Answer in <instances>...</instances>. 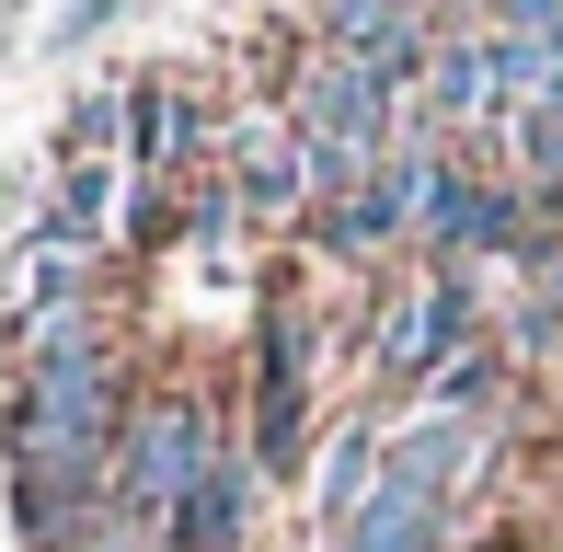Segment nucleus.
Returning a JSON list of instances; mask_svg holds the SVG:
<instances>
[{
  "instance_id": "ddd939ff",
  "label": "nucleus",
  "mask_w": 563,
  "mask_h": 552,
  "mask_svg": "<svg viewBox=\"0 0 563 552\" xmlns=\"http://www.w3.org/2000/svg\"><path fill=\"white\" fill-rule=\"evenodd\" d=\"M495 380H506L495 357H460V368H438V404H449V415H483V404H495Z\"/></svg>"
},
{
  "instance_id": "6e6552de",
  "label": "nucleus",
  "mask_w": 563,
  "mask_h": 552,
  "mask_svg": "<svg viewBox=\"0 0 563 552\" xmlns=\"http://www.w3.org/2000/svg\"><path fill=\"white\" fill-rule=\"evenodd\" d=\"M472 449H483V415H426L415 438H391V472H379V484H402V495H449L460 472H472Z\"/></svg>"
},
{
  "instance_id": "7ed1b4c3",
  "label": "nucleus",
  "mask_w": 563,
  "mask_h": 552,
  "mask_svg": "<svg viewBox=\"0 0 563 552\" xmlns=\"http://www.w3.org/2000/svg\"><path fill=\"white\" fill-rule=\"evenodd\" d=\"M426 242H438V265H472V254H541L529 242V196L518 185H483V173H438V196H426Z\"/></svg>"
},
{
  "instance_id": "423d86ee",
  "label": "nucleus",
  "mask_w": 563,
  "mask_h": 552,
  "mask_svg": "<svg viewBox=\"0 0 563 552\" xmlns=\"http://www.w3.org/2000/svg\"><path fill=\"white\" fill-rule=\"evenodd\" d=\"M379 472H391V449H379V426L356 415L345 438L322 449V484H311V518H322V530H334V541L356 530V518H368V495H379Z\"/></svg>"
},
{
  "instance_id": "9d476101",
  "label": "nucleus",
  "mask_w": 563,
  "mask_h": 552,
  "mask_svg": "<svg viewBox=\"0 0 563 552\" xmlns=\"http://www.w3.org/2000/svg\"><path fill=\"white\" fill-rule=\"evenodd\" d=\"M506 150H518V173L541 185V208H563V92H541V104L506 115Z\"/></svg>"
},
{
  "instance_id": "0eeeda50",
  "label": "nucleus",
  "mask_w": 563,
  "mask_h": 552,
  "mask_svg": "<svg viewBox=\"0 0 563 552\" xmlns=\"http://www.w3.org/2000/svg\"><path fill=\"white\" fill-rule=\"evenodd\" d=\"M242 530H253V461H219L185 495V518L162 530V552H242Z\"/></svg>"
},
{
  "instance_id": "20e7f679",
  "label": "nucleus",
  "mask_w": 563,
  "mask_h": 552,
  "mask_svg": "<svg viewBox=\"0 0 563 552\" xmlns=\"http://www.w3.org/2000/svg\"><path fill=\"white\" fill-rule=\"evenodd\" d=\"M379 357H391L402 380H415V368H426V380H438V368L483 357V288H472V276H460V265H438V276H426V288H415V299H402V334L379 345Z\"/></svg>"
},
{
  "instance_id": "9b49d317",
  "label": "nucleus",
  "mask_w": 563,
  "mask_h": 552,
  "mask_svg": "<svg viewBox=\"0 0 563 552\" xmlns=\"http://www.w3.org/2000/svg\"><path fill=\"white\" fill-rule=\"evenodd\" d=\"M58 311H81V254H35L23 265V322H58Z\"/></svg>"
},
{
  "instance_id": "f8f14e48",
  "label": "nucleus",
  "mask_w": 563,
  "mask_h": 552,
  "mask_svg": "<svg viewBox=\"0 0 563 552\" xmlns=\"http://www.w3.org/2000/svg\"><path fill=\"white\" fill-rule=\"evenodd\" d=\"M115 128H126V104H115V92H81V104H69V128H58V150H69V162H92Z\"/></svg>"
},
{
  "instance_id": "f03ea898",
  "label": "nucleus",
  "mask_w": 563,
  "mask_h": 552,
  "mask_svg": "<svg viewBox=\"0 0 563 552\" xmlns=\"http://www.w3.org/2000/svg\"><path fill=\"white\" fill-rule=\"evenodd\" d=\"M219 173H230V196H242V219L253 231H276V219H299L311 208V139H299V115H242V128L219 139Z\"/></svg>"
},
{
  "instance_id": "39448f33",
  "label": "nucleus",
  "mask_w": 563,
  "mask_h": 552,
  "mask_svg": "<svg viewBox=\"0 0 563 552\" xmlns=\"http://www.w3.org/2000/svg\"><path fill=\"white\" fill-rule=\"evenodd\" d=\"M426 115H438L449 139H472V128H506V92H495V35H449V46H438Z\"/></svg>"
},
{
  "instance_id": "1a4fd4ad",
  "label": "nucleus",
  "mask_w": 563,
  "mask_h": 552,
  "mask_svg": "<svg viewBox=\"0 0 563 552\" xmlns=\"http://www.w3.org/2000/svg\"><path fill=\"white\" fill-rule=\"evenodd\" d=\"M92 242H104V162H69L35 219V254H92Z\"/></svg>"
},
{
  "instance_id": "f257e3e1",
  "label": "nucleus",
  "mask_w": 563,
  "mask_h": 552,
  "mask_svg": "<svg viewBox=\"0 0 563 552\" xmlns=\"http://www.w3.org/2000/svg\"><path fill=\"white\" fill-rule=\"evenodd\" d=\"M219 472V438H208V404H185V391H173V404H139L126 415V449H115V495L104 507L115 518H185V495L208 484Z\"/></svg>"
},
{
  "instance_id": "4468645a",
  "label": "nucleus",
  "mask_w": 563,
  "mask_h": 552,
  "mask_svg": "<svg viewBox=\"0 0 563 552\" xmlns=\"http://www.w3.org/2000/svg\"><path fill=\"white\" fill-rule=\"evenodd\" d=\"M115 12H126V0H69V12H58V35H46V46H92V35H115Z\"/></svg>"
}]
</instances>
